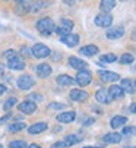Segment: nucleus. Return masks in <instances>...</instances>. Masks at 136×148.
<instances>
[{"mask_svg":"<svg viewBox=\"0 0 136 148\" xmlns=\"http://www.w3.org/2000/svg\"><path fill=\"white\" fill-rule=\"evenodd\" d=\"M37 29L41 35H50L56 29V24L51 18H42L37 22Z\"/></svg>","mask_w":136,"mask_h":148,"instance_id":"obj_1","label":"nucleus"},{"mask_svg":"<svg viewBox=\"0 0 136 148\" xmlns=\"http://www.w3.org/2000/svg\"><path fill=\"white\" fill-rule=\"evenodd\" d=\"M16 2H18V3H22V2H25V0H16Z\"/></svg>","mask_w":136,"mask_h":148,"instance_id":"obj_43","label":"nucleus"},{"mask_svg":"<svg viewBox=\"0 0 136 148\" xmlns=\"http://www.w3.org/2000/svg\"><path fill=\"white\" fill-rule=\"evenodd\" d=\"M114 8H116V0H101L100 3V9L103 13H110Z\"/></svg>","mask_w":136,"mask_h":148,"instance_id":"obj_23","label":"nucleus"},{"mask_svg":"<svg viewBox=\"0 0 136 148\" xmlns=\"http://www.w3.org/2000/svg\"><path fill=\"white\" fill-rule=\"evenodd\" d=\"M69 65H70V66H72L73 69H78V71H82V69H88V63H86L85 60L79 59V57H75V56L69 57Z\"/></svg>","mask_w":136,"mask_h":148,"instance_id":"obj_13","label":"nucleus"},{"mask_svg":"<svg viewBox=\"0 0 136 148\" xmlns=\"http://www.w3.org/2000/svg\"><path fill=\"white\" fill-rule=\"evenodd\" d=\"M117 60V56L116 54H111V53H108V54H103L101 56V59H100V62L101 63H114Z\"/></svg>","mask_w":136,"mask_h":148,"instance_id":"obj_28","label":"nucleus"},{"mask_svg":"<svg viewBox=\"0 0 136 148\" xmlns=\"http://www.w3.org/2000/svg\"><path fill=\"white\" fill-rule=\"evenodd\" d=\"M124 92H129V94H133L135 92V81L133 79H129V78H126V79H122V82H120V85H119Z\"/></svg>","mask_w":136,"mask_h":148,"instance_id":"obj_19","label":"nucleus"},{"mask_svg":"<svg viewBox=\"0 0 136 148\" xmlns=\"http://www.w3.org/2000/svg\"><path fill=\"white\" fill-rule=\"evenodd\" d=\"M16 84H18V88H19V90L28 91V90H31V88L35 85V79H34L31 75H22V76L18 78Z\"/></svg>","mask_w":136,"mask_h":148,"instance_id":"obj_3","label":"nucleus"},{"mask_svg":"<svg viewBox=\"0 0 136 148\" xmlns=\"http://www.w3.org/2000/svg\"><path fill=\"white\" fill-rule=\"evenodd\" d=\"M133 132H135V128H133V126H126L122 134L126 135V136H130V135H133Z\"/></svg>","mask_w":136,"mask_h":148,"instance_id":"obj_34","label":"nucleus"},{"mask_svg":"<svg viewBox=\"0 0 136 148\" xmlns=\"http://www.w3.org/2000/svg\"><path fill=\"white\" fill-rule=\"evenodd\" d=\"M8 68L12 69V71H22L25 68V62H24V59H21L19 56H15V57L8 60Z\"/></svg>","mask_w":136,"mask_h":148,"instance_id":"obj_9","label":"nucleus"},{"mask_svg":"<svg viewBox=\"0 0 136 148\" xmlns=\"http://www.w3.org/2000/svg\"><path fill=\"white\" fill-rule=\"evenodd\" d=\"M95 25L97 27H101V28H110L111 24H113V16L110 13H100L95 16Z\"/></svg>","mask_w":136,"mask_h":148,"instance_id":"obj_6","label":"nucleus"},{"mask_svg":"<svg viewBox=\"0 0 136 148\" xmlns=\"http://www.w3.org/2000/svg\"><path fill=\"white\" fill-rule=\"evenodd\" d=\"M27 128V125H25V122H22V120H19V122H15V123H12L9 128H8V131L9 132H19V131H24Z\"/></svg>","mask_w":136,"mask_h":148,"instance_id":"obj_26","label":"nucleus"},{"mask_svg":"<svg viewBox=\"0 0 136 148\" xmlns=\"http://www.w3.org/2000/svg\"><path fill=\"white\" fill-rule=\"evenodd\" d=\"M66 107V104H62V103H51L47 106V109L49 110H53V109H64Z\"/></svg>","mask_w":136,"mask_h":148,"instance_id":"obj_33","label":"nucleus"},{"mask_svg":"<svg viewBox=\"0 0 136 148\" xmlns=\"http://www.w3.org/2000/svg\"><path fill=\"white\" fill-rule=\"evenodd\" d=\"M69 97H70L72 101H86L89 94L86 91H83V90H72Z\"/></svg>","mask_w":136,"mask_h":148,"instance_id":"obj_12","label":"nucleus"},{"mask_svg":"<svg viewBox=\"0 0 136 148\" xmlns=\"http://www.w3.org/2000/svg\"><path fill=\"white\" fill-rule=\"evenodd\" d=\"M9 119H12V114H6L5 117H0V123H5V122L9 120Z\"/></svg>","mask_w":136,"mask_h":148,"instance_id":"obj_38","label":"nucleus"},{"mask_svg":"<svg viewBox=\"0 0 136 148\" xmlns=\"http://www.w3.org/2000/svg\"><path fill=\"white\" fill-rule=\"evenodd\" d=\"M9 147H10V148H27V142L18 139V141H12V142L9 144Z\"/></svg>","mask_w":136,"mask_h":148,"instance_id":"obj_30","label":"nucleus"},{"mask_svg":"<svg viewBox=\"0 0 136 148\" xmlns=\"http://www.w3.org/2000/svg\"><path fill=\"white\" fill-rule=\"evenodd\" d=\"M75 117H76V113H75L73 110H70V112H63V113H60V114L57 116V122H60V123H70V122L75 120Z\"/></svg>","mask_w":136,"mask_h":148,"instance_id":"obj_18","label":"nucleus"},{"mask_svg":"<svg viewBox=\"0 0 136 148\" xmlns=\"http://www.w3.org/2000/svg\"><path fill=\"white\" fill-rule=\"evenodd\" d=\"M56 82L59 84L60 87H72L73 84H75V79L69 75H59L56 78Z\"/></svg>","mask_w":136,"mask_h":148,"instance_id":"obj_21","label":"nucleus"},{"mask_svg":"<svg viewBox=\"0 0 136 148\" xmlns=\"http://www.w3.org/2000/svg\"><path fill=\"white\" fill-rule=\"evenodd\" d=\"M126 148H135V147H126Z\"/></svg>","mask_w":136,"mask_h":148,"instance_id":"obj_44","label":"nucleus"},{"mask_svg":"<svg viewBox=\"0 0 136 148\" xmlns=\"http://www.w3.org/2000/svg\"><path fill=\"white\" fill-rule=\"evenodd\" d=\"M6 91H8V87H5L3 84H0V95H3Z\"/></svg>","mask_w":136,"mask_h":148,"instance_id":"obj_36","label":"nucleus"},{"mask_svg":"<svg viewBox=\"0 0 136 148\" xmlns=\"http://www.w3.org/2000/svg\"><path fill=\"white\" fill-rule=\"evenodd\" d=\"M50 49L45 46V44H41V43H38V44H35L32 49H31V56H34V57H37V59H44V57H47V56H50Z\"/></svg>","mask_w":136,"mask_h":148,"instance_id":"obj_5","label":"nucleus"},{"mask_svg":"<svg viewBox=\"0 0 136 148\" xmlns=\"http://www.w3.org/2000/svg\"><path fill=\"white\" fill-rule=\"evenodd\" d=\"M75 2H76V0H64L66 5H72V3H75Z\"/></svg>","mask_w":136,"mask_h":148,"instance_id":"obj_40","label":"nucleus"},{"mask_svg":"<svg viewBox=\"0 0 136 148\" xmlns=\"http://www.w3.org/2000/svg\"><path fill=\"white\" fill-rule=\"evenodd\" d=\"M95 100H97L100 104H110V103L113 101V100L110 98L107 90H98V91L95 92Z\"/></svg>","mask_w":136,"mask_h":148,"instance_id":"obj_17","label":"nucleus"},{"mask_svg":"<svg viewBox=\"0 0 136 148\" xmlns=\"http://www.w3.org/2000/svg\"><path fill=\"white\" fill-rule=\"evenodd\" d=\"M16 103H18V100H16L15 97H10V98H8V100L5 101V104H3V110H5V112H9V110H12V109H13V106H16Z\"/></svg>","mask_w":136,"mask_h":148,"instance_id":"obj_27","label":"nucleus"},{"mask_svg":"<svg viewBox=\"0 0 136 148\" xmlns=\"http://www.w3.org/2000/svg\"><path fill=\"white\" fill-rule=\"evenodd\" d=\"M73 21H70V19H67V18H63L62 21H60V25L59 27H56V32L62 37V35H67V34H70L72 32V29H73Z\"/></svg>","mask_w":136,"mask_h":148,"instance_id":"obj_2","label":"nucleus"},{"mask_svg":"<svg viewBox=\"0 0 136 148\" xmlns=\"http://www.w3.org/2000/svg\"><path fill=\"white\" fill-rule=\"evenodd\" d=\"M98 51H100V50H98V47H97V46H94V44L83 46V47L79 50V53H81L82 56H86V57H92V56H95Z\"/></svg>","mask_w":136,"mask_h":148,"instance_id":"obj_20","label":"nucleus"},{"mask_svg":"<svg viewBox=\"0 0 136 148\" xmlns=\"http://www.w3.org/2000/svg\"><path fill=\"white\" fill-rule=\"evenodd\" d=\"M28 51H29V49H28V47H22V49H21V53H22V54H25V56L31 54V53H28Z\"/></svg>","mask_w":136,"mask_h":148,"instance_id":"obj_39","label":"nucleus"},{"mask_svg":"<svg viewBox=\"0 0 136 148\" xmlns=\"http://www.w3.org/2000/svg\"><path fill=\"white\" fill-rule=\"evenodd\" d=\"M98 75H100V78L104 82H116V81L120 79V75L119 73L111 72V71H98Z\"/></svg>","mask_w":136,"mask_h":148,"instance_id":"obj_11","label":"nucleus"},{"mask_svg":"<svg viewBox=\"0 0 136 148\" xmlns=\"http://www.w3.org/2000/svg\"><path fill=\"white\" fill-rule=\"evenodd\" d=\"M108 95L111 100H122L124 97V91L119 85H113L108 88Z\"/></svg>","mask_w":136,"mask_h":148,"instance_id":"obj_15","label":"nucleus"},{"mask_svg":"<svg viewBox=\"0 0 136 148\" xmlns=\"http://www.w3.org/2000/svg\"><path fill=\"white\" fill-rule=\"evenodd\" d=\"M130 113H135V103H132L130 106Z\"/></svg>","mask_w":136,"mask_h":148,"instance_id":"obj_41","label":"nucleus"},{"mask_svg":"<svg viewBox=\"0 0 136 148\" xmlns=\"http://www.w3.org/2000/svg\"><path fill=\"white\" fill-rule=\"evenodd\" d=\"M18 13H27L28 10H29V5H27V3H24V2H22V3H19L18 5Z\"/></svg>","mask_w":136,"mask_h":148,"instance_id":"obj_31","label":"nucleus"},{"mask_svg":"<svg viewBox=\"0 0 136 148\" xmlns=\"http://www.w3.org/2000/svg\"><path fill=\"white\" fill-rule=\"evenodd\" d=\"M126 122H127V119L124 116H114V117L111 119L110 125H111L113 129H119V128H122V126L126 125Z\"/></svg>","mask_w":136,"mask_h":148,"instance_id":"obj_24","label":"nucleus"},{"mask_svg":"<svg viewBox=\"0 0 136 148\" xmlns=\"http://www.w3.org/2000/svg\"><path fill=\"white\" fill-rule=\"evenodd\" d=\"M60 41H62L64 46H67V47H76L79 44V35L70 32V34H67V35H62L60 37Z\"/></svg>","mask_w":136,"mask_h":148,"instance_id":"obj_8","label":"nucleus"},{"mask_svg":"<svg viewBox=\"0 0 136 148\" xmlns=\"http://www.w3.org/2000/svg\"><path fill=\"white\" fill-rule=\"evenodd\" d=\"M53 69L49 63H40V65L35 68V73L40 76V78H49L51 75Z\"/></svg>","mask_w":136,"mask_h":148,"instance_id":"obj_10","label":"nucleus"},{"mask_svg":"<svg viewBox=\"0 0 136 148\" xmlns=\"http://www.w3.org/2000/svg\"><path fill=\"white\" fill-rule=\"evenodd\" d=\"M18 110L24 114H32L34 112H37V104L27 100V101H22L19 106H18Z\"/></svg>","mask_w":136,"mask_h":148,"instance_id":"obj_7","label":"nucleus"},{"mask_svg":"<svg viewBox=\"0 0 136 148\" xmlns=\"http://www.w3.org/2000/svg\"><path fill=\"white\" fill-rule=\"evenodd\" d=\"M3 56H5V59H8V60H9V59H12V57H15V56H18V53H16L15 50H6Z\"/></svg>","mask_w":136,"mask_h":148,"instance_id":"obj_35","label":"nucleus"},{"mask_svg":"<svg viewBox=\"0 0 136 148\" xmlns=\"http://www.w3.org/2000/svg\"><path fill=\"white\" fill-rule=\"evenodd\" d=\"M82 135H79V134H70V135H67L66 138H64V144L66 145H73V144H78V142H81L82 141Z\"/></svg>","mask_w":136,"mask_h":148,"instance_id":"obj_25","label":"nucleus"},{"mask_svg":"<svg viewBox=\"0 0 136 148\" xmlns=\"http://www.w3.org/2000/svg\"><path fill=\"white\" fill-rule=\"evenodd\" d=\"M133 60H135V57L130 53H124L120 57V63H122V65H130V63H133Z\"/></svg>","mask_w":136,"mask_h":148,"instance_id":"obj_29","label":"nucleus"},{"mask_svg":"<svg viewBox=\"0 0 136 148\" xmlns=\"http://www.w3.org/2000/svg\"><path fill=\"white\" fill-rule=\"evenodd\" d=\"M27 148H40L37 144H31V147H27Z\"/></svg>","mask_w":136,"mask_h":148,"instance_id":"obj_42","label":"nucleus"},{"mask_svg":"<svg viewBox=\"0 0 136 148\" xmlns=\"http://www.w3.org/2000/svg\"><path fill=\"white\" fill-rule=\"evenodd\" d=\"M45 129H47V123H45V122H37V123H34L32 126H29V128H28V134L38 135V134L44 132Z\"/></svg>","mask_w":136,"mask_h":148,"instance_id":"obj_16","label":"nucleus"},{"mask_svg":"<svg viewBox=\"0 0 136 148\" xmlns=\"http://www.w3.org/2000/svg\"><path fill=\"white\" fill-rule=\"evenodd\" d=\"M64 147H66L64 142H56V144L53 145V148H64Z\"/></svg>","mask_w":136,"mask_h":148,"instance_id":"obj_37","label":"nucleus"},{"mask_svg":"<svg viewBox=\"0 0 136 148\" xmlns=\"http://www.w3.org/2000/svg\"><path fill=\"white\" fill-rule=\"evenodd\" d=\"M124 35V29L122 27H114V28H108L107 29V38L108 40H117Z\"/></svg>","mask_w":136,"mask_h":148,"instance_id":"obj_14","label":"nucleus"},{"mask_svg":"<svg viewBox=\"0 0 136 148\" xmlns=\"http://www.w3.org/2000/svg\"><path fill=\"white\" fill-rule=\"evenodd\" d=\"M28 98H29V101H32V103H38V101H42V95L41 94H38V92H32V94H29L28 95Z\"/></svg>","mask_w":136,"mask_h":148,"instance_id":"obj_32","label":"nucleus"},{"mask_svg":"<svg viewBox=\"0 0 136 148\" xmlns=\"http://www.w3.org/2000/svg\"><path fill=\"white\" fill-rule=\"evenodd\" d=\"M92 81V73H91L88 69H82V71H78L76 73V78H75V82L81 87H86L88 84H91Z\"/></svg>","mask_w":136,"mask_h":148,"instance_id":"obj_4","label":"nucleus"},{"mask_svg":"<svg viewBox=\"0 0 136 148\" xmlns=\"http://www.w3.org/2000/svg\"><path fill=\"white\" fill-rule=\"evenodd\" d=\"M103 141L107 144H117L122 141V134L119 132H111V134H105L103 136Z\"/></svg>","mask_w":136,"mask_h":148,"instance_id":"obj_22","label":"nucleus"}]
</instances>
